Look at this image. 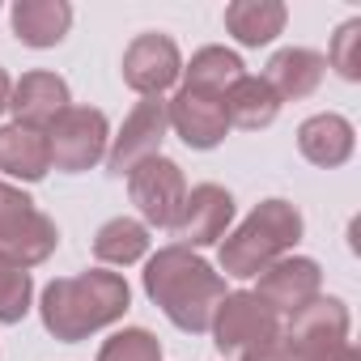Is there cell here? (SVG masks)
<instances>
[{
	"mask_svg": "<svg viewBox=\"0 0 361 361\" xmlns=\"http://www.w3.org/2000/svg\"><path fill=\"white\" fill-rule=\"evenodd\" d=\"M56 247H60L56 221L22 188L0 178V251L18 259L22 268H39L43 259H51Z\"/></svg>",
	"mask_w": 361,
	"mask_h": 361,
	"instance_id": "cell-4",
	"label": "cell"
},
{
	"mask_svg": "<svg viewBox=\"0 0 361 361\" xmlns=\"http://www.w3.org/2000/svg\"><path fill=\"white\" fill-rule=\"evenodd\" d=\"M47 145H51V170L81 174V170H94L98 161H106L111 123L98 106H68L47 128Z\"/></svg>",
	"mask_w": 361,
	"mask_h": 361,
	"instance_id": "cell-5",
	"label": "cell"
},
{
	"mask_svg": "<svg viewBox=\"0 0 361 361\" xmlns=\"http://www.w3.org/2000/svg\"><path fill=\"white\" fill-rule=\"evenodd\" d=\"M51 170V145L47 128L30 123H5L0 128V174L22 178V183H39Z\"/></svg>",
	"mask_w": 361,
	"mask_h": 361,
	"instance_id": "cell-15",
	"label": "cell"
},
{
	"mask_svg": "<svg viewBox=\"0 0 361 361\" xmlns=\"http://www.w3.org/2000/svg\"><path fill=\"white\" fill-rule=\"evenodd\" d=\"M344 81H361V18H348L336 39H331V51L323 56Z\"/></svg>",
	"mask_w": 361,
	"mask_h": 361,
	"instance_id": "cell-25",
	"label": "cell"
},
{
	"mask_svg": "<svg viewBox=\"0 0 361 361\" xmlns=\"http://www.w3.org/2000/svg\"><path fill=\"white\" fill-rule=\"evenodd\" d=\"M166 123L174 128V136L188 149H217L230 132L221 98H209V94H196V90H178L166 102Z\"/></svg>",
	"mask_w": 361,
	"mask_h": 361,
	"instance_id": "cell-13",
	"label": "cell"
},
{
	"mask_svg": "<svg viewBox=\"0 0 361 361\" xmlns=\"http://www.w3.org/2000/svg\"><path fill=\"white\" fill-rule=\"evenodd\" d=\"M230 221H234V196L221 183H196L183 200L174 234L183 238V247L200 251V247H217L230 234Z\"/></svg>",
	"mask_w": 361,
	"mask_h": 361,
	"instance_id": "cell-12",
	"label": "cell"
},
{
	"mask_svg": "<svg viewBox=\"0 0 361 361\" xmlns=\"http://www.w3.org/2000/svg\"><path fill=\"white\" fill-rule=\"evenodd\" d=\"M251 293L264 306H272L276 314H293V310H302L306 302H314L323 293V268L310 255H285V259L268 264L255 276Z\"/></svg>",
	"mask_w": 361,
	"mask_h": 361,
	"instance_id": "cell-11",
	"label": "cell"
},
{
	"mask_svg": "<svg viewBox=\"0 0 361 361\" xmlns=\"http://www.w3.org/2000/svg\"><path fill=\"white\" fill-rule=\"evenodd\" d=\"M35 306V276L30 268H22L18 259H9L5 251H0V323L13 327L30 314Z\"/></svg>",
	"mask_w": 361,
	"mask_h": 361,
	"instance_id": "cell-23",
	"label": "cell"
},
{
	"mask_svg": "<svg viewBox=\"0 0 361 361\" xmlns=\"http://www.w3.org/2000/svg\"><path fill=\"white\" fill-rule=\"evenodd\" d=\"M348 331H353L348 306H344L340 298H323V293H319L314 302H306L302 310L289 314L281 340H285L302 361H331L344 344H353Z\"/></svg>",
	"mask_w": 361,
	"mask_h": 361,
	"instance_id": "cell-7",
	"label": "cell"
},
{
	"mask_svg": "<svg viewBox=\"0 0 361 361\" xmlns=\"http://www.w3.org/2000/svg\"><path fill=\"white\" fill-rule=\"evenodd\" d=\"M9 18H13L18 43H26L35 51H47V47L64 43V35L73 26V5L68 0H18Z\"/></svg>",
	"mask_w": 361,
	"mask_h": 361,
	"instance_id": "cell-17",
	"label": "cell"
},
{
	"mask_svg": "<svg viewBox=\"0 0 361 361\" xmlns=\"http://www.w3.org/2000/svg\"><path fill=\"white\" fill-rule=\"evenodd\" d=\"M302 213L289 200H264L251 209V217L226 234L221 247V272L234 281H255L268 264L293 255V247L302 243Z\"/></svg>",
	"mask_w": 361,
	"mask_h": 361,
	"instance_id": "cell-3",
	"label": "cell"
},
{
	"mask_svg": "<svg viewBox=\"0 0 361 361\" xmlns=\"http://www.w3.org/2000/svg\"><path fill=\"white\" fill-rule=\"evenodd\" d=\"M221 106H226L230 128H247V132L268 128V123L281 115V98L272 94V85H268L264 77H251V73H243V77L221 94Z\"/></svg>",
	"mask_w": 361,
	"mask_h": 361,
	"instance_id": "cell-20",
	"label": "cell"
},
{
	"mask_svg": "<svg viewBox=\"0 0 361 361\" xmlns=\"http://www.w3.org/2000/svg\"><path fill=\"white\" fill-rule=\"evenodd\" d=\"M298 149H302L306 161H314V166H323V170H336V166H344V161L353 157L357 132H353V123H348L344 115L323 111V115L302 119V128H298Z\"/></svg>",
	"mask_w": 361,
	"mask_h": 361,
	"instance_id": "cell-16",
	"label": "cell"
},
{
	"mask_svg": "<svg viewBox=\"0 0 361 361\" xmlns=\"http://www.w3.org/2000/svg\"><path fill=\"white\" fill-rule=\"evenodd\" d=\"M243 73H247V64L238 60V51H230V47H200L192 56V64H183V90L221 98Z\"/></svg>",
	"mask_w": 361,
	"mask_h": 361,
	"instance_id": "cell-22",
	"label": "cell"
},
{
	"mask_svg": "<svg viewBox=\"0 0 361 361\" xmlns=\"http://www.w3.org/2000/svg\"><path fill=\"white\" fill-rule=\"evenodd\" d=\"M178 77H183V56L170 35H136L123 51V85L140 98H161Z\"/></svg>",
	"mask_w": 361,
	"mask_h": 361,
	"instance_id": "cell-9",
	"label": "cell"
},
{
	"mask_svg": "<svg viewBox=\"0 0 361 361\" xmlns=\"http://www.w3.org/2000/svg\"><path fill=\"white\" fill-rule=\"evenodd\" d=\"M128 306H132L128 281L119 272L90 268V272L51 281L39 298V319L56 340L77 344V340H90L94 331L119 323L128 314Z\"/></svg>",
	"mask_w": 361,
	"mask_h": 361,
	"instance_id": "cell-2",
	"label": "cell"
},
{
	"mask_svg": "<svg viewBox=\"0 0 361 361\" xmlns=\"http://www.w3.org/2000/svg\"><path fill=\"white\" fill-rule=\"evenodd\" d=\"M128 196L140 213L145 226L153 230H174L178 226V213H183V200H188V178H183V166L170 161V157H149L140 161L132 174H128Z\"/></svg>",
	"mask_w": 361,
	"mask_h": 361,
	"instance_id": "cell-6",
	"label": "cell"
},
{
	"mask_svg": "<svg viewBox=\"0 0 361 361\" xmlns=\"http://www.w3.org/2000/svg\"><path fill=\"white\" fill-rule=\"evenodd\" d=\"M323 73H327V60L319 51H310V47H285V51H276L268 60L264 81L272 85V94L281 102H298V98H310L319 90Z\"/></svg>",
	"mask_w": 361,
	"mask_h": 361,
	"instance_id": "cell-18",
	"label": "cell"
},
{
	"mask_svg": "<svg viewBox=\"0 0 361 361\" xmlns=\"http://www.w3.org/2000/svg\"><path fill=\"white\" fill-rule=\"evenodd\" d=\"M98 361H161V340L149 327H123L102 340Z\"/></svg>",
	"mask_w": 361,
	"mask_h": 361,
	"instance_id": "cell-24",
	"label": "cell"
},
{
	"mask_svg": "<svg viewBox=\"0 0 361 361\" xmlns=\"http://www.w3.org/2000/svg\"><path fill=\"white\" fill-rule=\"evenodd\" d=\"M68 106H73V98H68V81H64L60 73L35 68V73H26L22 81H13V94H9L13 123L51 128L56 115H64Z\"/></svg>",
	"mask_w": 361,
	"mask_h": 361,
	"instance_id": "cell-14",
	"label": "cell"
},
{
	"mask_svg": "<svg viewBox=\"0 0 361 361\" xmlns=\"http://www.w3.org/2000/svg\"><path fill=\"white\" fill-rule=\"evenodd\" d=\"M243 361H302V357H298V353H293L281 336H276V340H268V344L247 348V353H243Z\"/></svg>",
	"mask_w": 361,
	"mask_h": 361,
	"instance_id": "cell-26",
	"label": "cell"
},
{
	"mask_svg": "<svg viewBox=\"0 0 361 361\" xmlns=\"http://www.w3.org/2000/svg\"><path fill=\"white\" fill-rule=\"evenodd\" d=\"M145 293L178 331L204 336L213 327V314H217V306H221V298L230 289H226V276L200 251L174 243V247H161L157 255H149Z\"/></svg>",
	"mask_w": 361,
	"mask_h": 361,
	"instance_id": "cell-1",
	"label": "cell"
},
{
	"mask_svg": "<svg viewBox=\"0 0 361 361\" xmlns=\"http://www.w3.org/2000/svg\"><path fill=\"white\" fill-rule=\"evenodd\" d=\"M209 331H213V344L221 353H247V348L281 336V314L272 306H264L251 289H234L221 298Z\"/></svg>",
	"mask_w": 361,
	"mask_h": 361,
	"instance_id": "cell-8",
	"label": "cell"
},
{
	"mask_svg": "<svg viewBox=\"0 0 361 361\" xmlns=\"http://www.w3.org/2000/svg\"><path fill=\"white\" fill-rule=\"evenodd\" d=\"M9 94H13V81H9V73L0 68V115L9 111Z\"/></svg>",
	"mask_w": 361,
	"mask_h": 361,
	"instance_id": "cell-27",
	"label": "cell"
},
{
	"mask_svg": "<svg viewBox=\"0 0 361 361\" xmlns=\"http://www.w3.org/2000/svg\"><path fill=\"white\" fill-rule=\"evenodd\" d=\"M166 102L161 98H140L132 106V115L123 119V128L111 136V149H106V166L111 174H132L140 161L157 157L161 153V140H166Z\"/></svg>",
	"mask_w": 361,
	"mask_h": 361,
	"instance_id": "cell-10",
	"label": "cell"
},
{
	"mask_svg": "<svg viewBox=\"0 0 361 361\" xmlns=\"http://www.w3.org/2000/svg\"><path fill=\"white\" fill-rule=\"evenodd\" d=\"M149 226L136 217H111L98 234H94V259L106 268H128L140 264L149 255Z\"/></svg>",
	"mask_w": 361,
	"mask_h": 361,
	"instance_id": "cell-21",
	"label": "cell"
},
{
	"mask_svg": "<svg viewBox=\"0 0 361 361\" xmlns=\"http://www.w3.org/2000/svg\"><path fill=\"white\" fill-rule=\"evenodd\" d=\"M289 9L281 0H234L226 5V30L238 47H268L276 35H285Z\"/></svg>",
	"mask_w": 361,
	"mask_h": 361,
	"instance_id": "cell-19",
	"label": "cell"
}]
</instances>
